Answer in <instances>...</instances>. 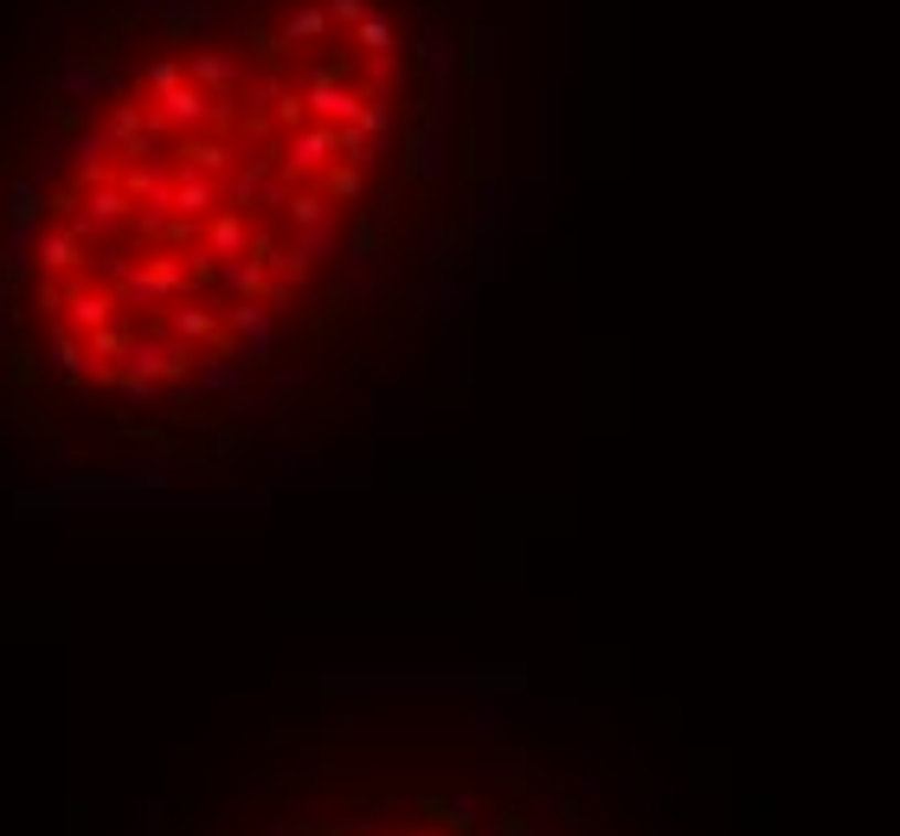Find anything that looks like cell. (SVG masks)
<instances>
[{
    "instance_id": "cell-17",
    "label": "cell",
    "mask_w": 900,
    "mask_h": 836,
    "mask_svg": "<svg viewBox=\"0 0 900 836\" xmlns=\"http://www.w3.org/2000/svg\"><path fill=\"white\" fill-rule=\"evenodd\" d=\"M136 7H149V13H161V7H168V0H136Z\"/></svg>"
},
{
    "instance_id": "cell-1",
    "label": "cell",
    "mask_w": 900,
    "mask_h": 836,
    "mask_svg": "<svg viewBox=\"0 0 900 836\" xmlns=\"http://www.w3.org/2000/svg\"><path fill=\"white\" fill-rule=\"evenodd\" d=\"M213 13H219L213 0H168V7L154 13V20H161V26H168L174 39H188L193 26H213Z\"/></svg>"
},
{
    "instance_id": "cell-13",
    "label": "cell",
    "mask_w": 900,
    "mask_h": 836,
    "mask_svg": "<svg viewBox=\"0 0 900 836\" xmlns=\"http://www.w3.org/2000/svg\"><path fill=\"white\" fill-rule=\"evenodd\" d=\"M206 238H213V251H238V238H245V232H238V219H219Z\"/></svg>"
},
{
    "instance_id": "cell-10",
    "label": "cell",
    "mask_w": 900,
    "mask_h": 836,
    "mask_svg": "<svg viewBox=\"0 0 900 836\" xmlns=\"http://www.w3.org/2000/svg\"><path fill=\"white\" fill-rule=\"evenodd\" d=\"M142 84H149L154 97H168V90L181 84V65H174V58H149V72H142Z\"/></svg>"
},
{
    "instance_id": "cell-15",
    "label": "cell",
    "mask_w": 900,
    "mask_h": 836,
    "mask_svg": "<svg viewBox=\"0 0 900 836\" xmlns=\"http://www.w3.org/2000/svg\"><path fill=\"white\" fill-rule=\"evenodd\" d=\"M386 39H393V26H386V20H367V26H361V45H386Z\"/></svg>"
},
{
    "instance_id": "cell-11",
    "label": "cell",
    "mask_w": 900,
    "mask_h": 836,
    "mask_svg": "<svg viewBox=\"0 0 900 836\" xmlns=\"http://www.w3.org/2000/svg\"><path fill=\"white\" fill-rule=\"evenodd\" d=\"M52 367H58L65 381H72L77 367H84V354H77V342H72V335H52Z\"/></svg>"
},
{
    "instance_id": "cell-16",
    "label": "cell",
    "mask_w": 900,
    "mask_h": 836,
    "mask_svg": "<svg viewBox=\"0 0 900 836\" xmlns=\"http://www.w3.org/2000/svg\"><path fill=\"white\" fill-rule=\"evenodd\" d=\"M335 20H361V0H335Z\"/></svg>"
},
{
    "instance_id": "cell-6",
    "label": "cell",
    "mask_w": 900,
    "mask_h": 836,
    "mask_svg": "<svg viewBox=\"0 0 900 836\" xmlns=\"http://www.w3.org/2000/svg\"><path fill=\"white\" fill-rule=\"evenodd\" d=\"M188 72H193V84H200V90H206V84H213V90H225V84L238 77V65H232V58H219V52H200Z\"/></svg>"
},
{
    "instance_id": "cell-9",
    "label": "cell",
    "mask_w": 900,
    "mask_h": 836,
    "mask_svg": "<svg viewBox=\"0 0 900 836\" xmlns=\"http://www.w3.org/2000/svg\"><path fill=\"white\" fill-rule=\"evenodd\" d=\"M329 149H335V136H329V129H309V136H297V142H290V168H315Z\"/></svg>"
},
{
    "instance_id": "cell-8",
    "label": "cell",
    "mask_w": 900,
    "mask_h": 836,
    "mask_svg": "<svg viewBox=\"0 0 900 836\" xmlns=\"http://www.w3.org/2000/svg\"><path fill=\"white\" fill-rule=\"evenodd\" d=\"M39 258H45V270H72L77 265V238L72 232H45V238H39Z\"/></svg>"
},
{
    "instance_id": "cell-3",
    "label": "cell",
    "mask_w": 900,
    "mask_h": 836,
    "mask_svg": "<svg viewBox=\"0 0 900 836\" xmlns=\"http://www.w3.org/2000/svg\"><path fill=\"white\" fill-rule=\"evenodd\" d=\"M206 110H213V104H206V90H193V84H174V90L161 97V116H168V122H206Z\"/></svg>"
},
{
    "instance_id": "cell-2",
    "label": "cell",
    "mask_w": 900,
    "mask_h": 836,
    "mask_svg": "<svg viewBox=\"0 0 900 836\" xmlns=\"http://www.w3.org/2000/svg\"><path fill=\"white\" fill-rule=\"evenodd\" d=\"M84 206H90V226H116V219H129V193L110 187V181H90Z\"/></svg>"
},
{
    "instance_id": "cell-7",
    "label": "cell",
    "mask_w": 900,
    "mask_h": 836,
    "mask_svg": "<svg viewBox=\"0 0 900 836\" xmlns=\"http://www.w3.org/2000/svg\"><path fill=\"white\" fill-rule=\"evenodd\" d=\"M181 161H188L193 174H213V168H225V142H206V136H188V142H181Z\"/></svg>"
},
{
    "instance_id": "cell-5",
    "label": "cell",
    "mask_w": 900,
    "mask_h": 836,
    "mask_svg": "<svg viewBox=\"0 0 900 836\" xmlns=\"http://www.w3.org/2000/svg\"><path fill=\"white\" fill-rule=\"evenodd\" d=\"M206 206H213V181H206V174H193V168H188V181L174 187V213H188V219H200Z\"/></svg>"
},
{
    "instance_id": "cell-14",
    "label": "cell",
    "mask_w": 900,
    "mask_h": 836,
    "mask_svg": "<svg viewBox=\"0 0 900 836\" xmlns=\"http://www.w3.org/2000/svg\"><path fill=\"white\" fill-rule=\"evenodd\" d=\"M110 315V297H77V322H104Z\"/></svg>"
},
{
    "instance_id": "cell-12",
    "label": "cell",
    "mask_w": 900,
    "mask_h": 836,
    "mask_svg": "<svg viewBox=\"0 0 900 836\" xmlns=\"http://www.w3.org/2000/svg\"><path fill=\"white\" fill-rule=\"evenodd\" d=\"M315 33H322V13H315V7L290 13V39H315Z\"/></svg>"
},
{
    "instance_id": "cell-4",
    "label": "cell",
    "mask_w": 900,
    "mask_h": 836,
    "mask_svg": "<svg viewBox=\"0 0 900 836\" xmlns=\"http://www.w3.org/2000/svg\"><path fill=\"white\" fill-rule=\"evenodd\" d=\"M142 104H136V97H116V110H110V122H104V136H110L116 149H122V142H129V136H142Z\"/></svg>"
}]
</instances>
